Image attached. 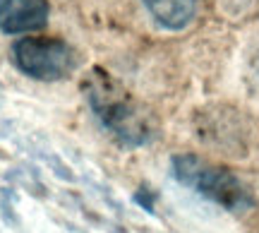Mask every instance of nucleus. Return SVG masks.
Segmentation results:
<instances>
[{"label": "nucleus", "instance_id": "obj_5", "mask_svg": "<svg viewBox=\"0 0 259 233\" xmlns=\"http://www.w3.org/2000/svg\"><path fill=\"white\" fill-rule=\"evenodd\" d=\"M142 5L166 31H183L197 17V0H142Z\"/></svg>", "mask_w": 259, "mask_h": 233}, {"label": "nucleus", "instance_id": "obj_4", "mask_svg": "<svg viewBox=\"0 0 259 233\" xmlns=\"http://www.w3.org/2000/svg\"><path fill=\"white\" fill-rule=\"evenodd\" d=\"M48 0H0V31L10 36L34 34L48 24Z\"/></svg>", "mask_w": 259, "mask_h": 233}, {"label": "nucleus", "instance_id": "obj_6", "mask_svg": "<svg viewBox=\"0 0 259 233\" xmlns=\"http://www.w3.org/2000/svg\"><path fill=\"white\" fill-rule=\"evenodd\" d=\"M247 80H250L252 89L259 94V44L250 51V58H247Z\"/></svg>", "mask_w": 259, "mask_h": 233}, {"label": "nucleus", "instance_id": "obj_1", "mask_svg": "<svg viewBox=\"0 0 259 233\" xmlns=\"http://www.w3.org/2000/svg\"><path fill=\"white\" fill-rule=\"evenodd\" d=\"M87 101L92 106L94 115L101 125L111 132L115 140H120L127 147H142L151 140V125L147 115L139 111L122 92L118 84H113L108 77L94 75L87 82Z\"/></svg>", "mask_w": 259, "mask_h": 233}, {"label": "nucleus", "instance_id": "obj_3", "mask_svg": "<svg viewBox=\"0 0 259 233\" xmlns=\"http://www.w3.org/2000/svg\"><path fill=\"white\" fill-rule=\"evenodd\" d=\"M12 63L36 82H60L79 67V56L60 36H19L12 44Z\"/></svg>", "mask_w": 259, "mask_h": 233}, {"label": "nucleus", "instance_id": "obj_2", "mask_svg": "<svg viewBox=\"0 0 259 233\" xmlns=\"http://www.w3.org/2000/svg\"><path fill=\"white\" fill-rule=\"evenodd\" d=\"M170 168L178 183L199 192L202 197L211 200L223 209L231 212H245L252 207V197L247 187L242 185L238 178L228 173L226 168L213 166L192 154H178L170 159Z\"/></svg>", "mask_w": 259, "mask_h": 233}]
</instances>
